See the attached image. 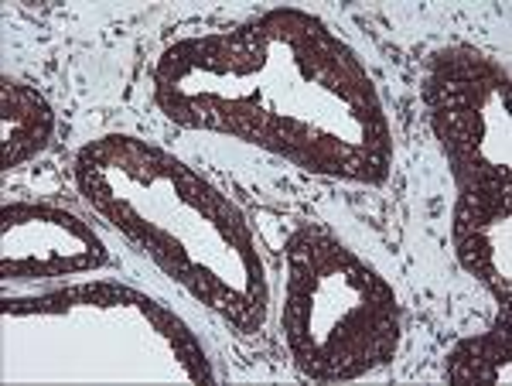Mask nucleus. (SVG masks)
Segmentation results:
<instances>
[{"label": "nucleus", "instance_id": "nucleus-1", "mask_svg": "<svg viewBox=\"0 0 512 386\" xmlns=\"http://www.w3.org/2000/svg\"><path fill=\"white\" fill-rule=\"evenodd\" d=\"M4 120H7V141H4V168H14L28 158L31 151L45 147L48 130H52V113L45 100L31 89L7 82L4 86Z\"/></svg>", "mask_w": 512, "mask_h": 386}]
</instances>
